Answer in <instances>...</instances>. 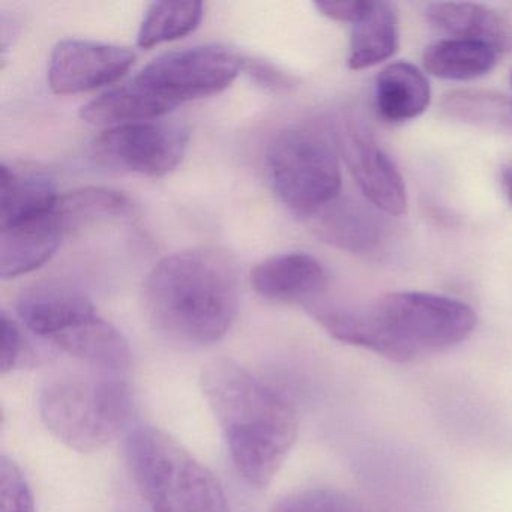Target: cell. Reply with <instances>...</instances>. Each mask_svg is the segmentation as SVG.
<instances>
[{"mask_svg": "<svg viewBox=\"0 0 512 512\" xmlns=\"http://www.w3.org/2000/svg\"><path fill=\"white\" fill-rule=\"evenodd\" d=\"M337 148L371 205L385 214H404L407 196L403 176L358 119L353 116L341 119Z\"/></svg>", "mask_w": 512, "mask_h": 512, "instance_id": "cell-9", "label": "cell"}, {"mask_svg": "<svg viewBox=\"0 0 512 512\" xmlns=\"http://www.w3.org/2000/svg\"><path fill=\"white\" fill-rule=\"evenodd\" d=\"M202 2H155L146 11L137 35L140 49H152L187 37L203 19Z\"/></svg>", "mask_w": 512, "mask_h": 512, "instance_id": "cell-22", "label": "cell"}, {"mask_svg": "<svg viewBox=\"0 0 512 512\" xmlns=\"http://www.w3.org/2000/svg\"><path fill=\"white\" fill-rule=\"evenodd\" d=\"M22 352V334L13 319L2 313V349H0V370L8 373L16 367Z\"/></svg>", "mask_w": 512, "mask_h": 512, "instance_id": "cell-27", "label": "cell"}, {"mask_svg": "<svg viewBox=\"0 0 512 512\" xmlns=\"http://www.w3.org/2000/svg\"><path fill=\"white\" fill-rule=\"evenodd\" d=\"M188 140L187 127L179 122H134L100 134L92 143V157L115 172L160 178L184 160Z\"/></svg>", "mask_w": 512, "mask_h": 512, "instance_id": "cell-8", "label": "cell"}, {"mask_svg": "<svg viewBox=\"0 0 512 512\" xmlns=\"http://www.w3.org/2000/svg\"><path fill=\"white\" fill-rule=\"evenodd\" d=\"M254 76H256L257 80L263 83H269L271 86H286L287 85V77H284L283 74L278 73V71L272 70V68L266 67V65L259 64L256 67L251 68Z\"/></svg>", "mask_w": 512, "mask_h": 512, "instance_id": "cell-29", "label": "cell"}, {"mask_svg": "<svg viewBox=\"0 0 512 512\" xmlns=\"http://www.w3.org/2000/svg\"><path fill=\"white\" fill-rule=\"evenodd\" d=\"M500 179H502V187L503 191H505L506 199H508L509 203L512 205V161L502 166Z\"/></svg>", "mask_w": 512, "mask_h": 512, "instance_id": "cell-30", "label": "cell"}, {"mask_svg": "<svg viewBox=\"0 0 512 512\" xmlns=\"http://www.w3.org/2000/svg\"><path fill=\"white\" fill-rule=\"evenodd\" d=\"M251 286L263 298L299 302L305 307L319 301L328 286L322 263L307 253H283L254 266Z\"/></svg>", "mask_w": 512, "mask_h": 512, "instance_id": "cell-12", "label": "cell"}, {"mask_svg": "<svg viewBox=\"0 0 512 512\" xmlns=\"http://www.w3.org/2000/svg\"><path fill=\"white\" fill-rule=\"evenodd\" d=\"M38 406L53 436L74 451L94 452L130 422L133 395L116 377L62 376L41 389Z\"/></svg>", "mask_w": 512, "mask_h": 512, "instance_id": "cell-5", "label": "cell"}, {"mask_svg": "<svg viewBox=\"0 0 512 512\" xmlns=\"http://www.w3.org/2000/svg\"><path fill=\"white\" fill-rule=\"evenodd\" d=\"M55 181L28 166L0 167V227L52 214L59 202Z\"/></svg>", "mask_w": 512, "mask_h": 512, "instance_id": "cell-14", "label": "cell"}, {"mask_svg": "<svg viewBox=\"0 0 512 512\" xmlns=\"http://www.w3.org/2000/svg\"><path fill=\"white\" fill-rule=\"evenodd\" d=\"M65 229L58 211L13 226L0 227V277L31 274L58 251Z\"/></svg>", "mask_w": 512, "mask_h": 512, "instance_id": "cell-13", "label": "cell"}, {"mask_svg": "<svg viewBox=\"0 0 512 512\" xmlns=\"http://www.w3.org/2000/svg\"><path fill=\"white\" fill-rule=\"evenodd\" d=\"M265 167L272 190L298 217L314 218L340 196L337 145L319 125H293L278 133Z\"/></svg>", "mask_w": 512, "mask_h": 512, "instance_id": "cell-6", "label": "cell"}, {"mask_svg": "<svg viewBox=\"0 0 512 512\" xmlns=\"http://www.w3.org/2000/svg\"><path fill=\"white\" fill-rule=\"evenodd\" d=\"M127 460L154 512H230L214 473L166 431L152 425L134 428Z\"/></svg>", "mask_w": 512, "mask_h": 512, "instance_id": "cell-4", "label": "cell"}, {"mask_svg": "<svg viewBox=\"0 0 512 512\" xmlns=\"http://www.w3.org/2000/svg\"><path fill=\"white\" fill-rule=\"evenodd\" d=\"M53 344L62 352L106 373H121L130 365V347L124 335L100 316L67 332Z\"/></svg>", "mask_w": 512, "mask_h": 512, "instance_id": "cell-17", "label": "cell"}, {"mask_svg": "<svg viewBox=\"0 0 512 512\" xmlns=\"http://www.w3.org/2000/svg\"><path fill=\"white\" fill-rule=\"evenodd\" d=\"M271 512H371L361 500L335 488H308L281 497Z\"/></svg>", "mask_w": 512, "mask_h": 512, "instance_id": "cell-25", "label": "cell"}, {"mask_svg": "<svg viewBox=\"0 0 512 512\" xmlns=\"http://www.w3.org/2000/svg\"><path fill=\"white\" fill-rule=\"evenodd\" d=\"M431 89L424 74L409 62H394L376 79L377 115L389 124L418 118L430 106Z\"/></svg>", "mask_w": 512, "mask_h": 512, "instance_id": "cell-15", "label": "cell"}, {"mask_svg": "<svg viewBox=\"0 0 512 512\" xmlns=\"http://www.w3.org/2000/svg\"><path fill=\"white\" fill-rule=\"evenodd\" d=\"M241 70L242 61L235 52L206 44L164 53L131 80L172 112L187 101L220 94Z\"/></svg>", "mask_w": 512, "mask_h": 512, "instance_id": "cell-7", "label": "cell"}, {"mask_svg": "<svg viewBox=\"0 0 512 512\" xmlns=\"http://www.w3.org/2000/svg\"><path fill=\"white\" fill-rule=\"evenodd\" d=\"M428 22L461 40L481 41L496 50L512 43V29L496 11L479 4L436 2L425 10Z\"/></svg>", "mask_w": 512, "mask_h": 512, "instance_id": "cell-16", "label": "cell"}, {"mask_svg": "<svg viewBox=\"0 0 512 512\" xmlns=\"http://www.w3.org/2000/svg\"><path fill=\"white\" fill-rule=\"evenodd\" d=\"M0 512H35L28 479L7 455L0 460Z\"/></svg>", "mask_w": 512, "mask_h": 512, "instance_id": "cell-26", "label": "cell"}, {"mask_svg": "<svg viewBox=\"0 0 512 512\" xmlns=\"http://www.w3.org/2000/svg\"><path fill=\"white\" fill-rule=\"evenodd\" d=\"M128 208H130V200L119 191L107 190V188H83L59 197L56 211L65 229L68 230L71 226L83 223L89 218L125 214Z\"/></svg>", "mask_w": 512, "mask_h": 512, "instance_id": "cell-24", "label": "cell"}, {"mask_svg": "<svg viewBox=\"0 0 512 512\" xmlns=\"http://www.w3.org/2000/svg\"><path fill=\"white\" fill-rule=\"evenodd\" d=\"M308 313L335 340L400 364L460 346L476 328L466 302L425 292H392L370 304L314 302Z\"/></svg>", "mask_w": 512, "mask_h": 512, "instance_id": "cell-1", "label": "cell"}, {"mask_svg": "<svg viewBox=\"0 0 512 512\" xmlns=\"http://www.w3.org/2000/svg\"><path fill=\"white\" fill-rule=\"evenodd\" d=\"M497 52L499 50L481 41L449 38L428 46L422 55V64L431 76L464 82L490 73L496 67Z\"/></svg>", "mask_w": 512, "mask_h": 512, "instance_id": "cell-19", "label": "cell"}, {"mask_svg": "<svg viewBox=\"0 0 512 512\" xmlns=\"http://www.w3.org/2000/svg\"><path fill=\"white\" fill-rule=\"evenodd\" d=\"M136 55L125 47L95 41L64 40L50 55V89L76 95L113 85L133 67Z\"/></svg>", "mask_w": 512, "mask_h": 512, "instance_id": "cell-10", "label": "cell"}, {"mask_svg": "<svg viewBox=\"0 0 512 512\" xmlns=\"http://www.w3.org/2000/svg\"><path fill=\"white\" fill-rule=\"evenodd\" d=\"M371 2L361 0H343V2H316L320 14L334 22L358 23L370 10Z\"/></svg>", "mask_w": 512, "mask_h": 512, "instance_id": "cell-28", "label": "cell"}, {"mask_svg": "<svg viewBox=\"0 0 512 512\" xmlns=\"http://www.w3.org/2000/svg\"><path fill=\"white\" fill-rule=\"evenodd\" d=\"M200 383L236 469L248 484L268 487L298 437L295 410L232 359L209 362Z\"/></svg>", "mask_w": 512, "mask_h": 512, "instance_id": "cell-2", "label": "cell"}, {"mask_svg": "<svg viewBox=\"0 0 512 512\" xmlns=\"http://www.w3.org/2000/svg\"><path fill=\"white\" fill-rule=\"evenodd\" d=\"M170 113L133 80L104 92L80 110L83 121L97 127H119L134 122L158 121Z\"/></svg>", "mask_w": 512, "mask_h": 512, "instance_id": "cell-20", "label": "cell"}, {"mask_svg": "<svg viewBox=\"0 0 512 512\" xmlns=\"http://www.w3.org/2000/svg\"><path fill=\"white\" fill-rule=\"evenodd\" d=\"M443 116L494 133L512 134V97L481 89H455L440 101Z\"/></svg>", "mask_w": 512, "mask_h": 512, "instance_id": "cell-21", "label": "cell"}, {"mask_svg": "<svg viewBox=\"0 0 512 512\" xmlns=\"http://www.w3.org/2000/svg\"><path fill=\"white\" fill-rule=\"evenodd\" d=\"M143 301L149 319L167 337L188 346H212L238 316V269L217 248L178 251L154 266Z\"/></svg>", "mask_w": 512, "mask_h": 512, "instance_id": "cell-3", "label": "cell"}, {"mask_svg": "<svg viewBox=\"0 0 512 512\" xmlns=\"http://www.w3.org/2000/svg\"><path fill=\"white\" fill-rule=\"evenodd\" d=\"M17 313L26 328L52 343L98 316L82 290L59 281H41L26 287L17 299Z\"/></svg>", "mask_w": 512, "mask_h": 512, "instance_id": "cell-11", "label": "cell"}, {"mask_svg": "<svg viewBox=\"0 0 512 512\" xmlns=\"http://www.w3.org/2000/svg\"><path fill=\"white\" fill-rule=\"evenodd\" d=\"M400 43L394 5L371 2L370 10L353 25L347 65L350 70L376 67L395 55Z\"/></svg>", "mask_w": 512, "mask_h": 512, "instance_id": "cell-18", "label": "cell"}, {"mask_svg": "<svg viewBox=\"0 0 512 512\" xmlns=\"http://www.w3.org/2000/svg\"><path fill=\"white\" fill-rule=\"evenodd\" d=\"M511 85H512V73H511Z\"/></svg>", "mask_w": 512, "mask_h": 512, "instance_id": "cell-31", "label": "cell"}, {"mask_svg": "<svg viewBox=\"0 0 512 512\" xmlns=\"http://www.w3.org/2000/svg\"><path fill=\"white\" fill-rule=\"evenodd\" d=\"M316 217H320L319 230L323 238L346 250H370L379 239V227L370 212L353 203H338L337 199Z\"/></svg>", "mask_w": 512, "mask_h": 512, "instance_id": "cell-23", "label": "cell"}]
</instances>
